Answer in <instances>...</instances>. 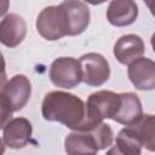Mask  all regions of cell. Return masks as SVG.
Instances as JSON below:
<instances>
[{
	"label": "cell",
	"mask_w": 155,
	"mask_h": 155,
	"mask_svg": "<svg viewBox=\"0 0 155 155\" xmlns=\"http://www.w3.org/2000/svg\"><path fill=\"white\" fill-rule=\"evenodd\" d=\"M8 6H10V2H8V1H6V0H0V17L6 13V11L8 10Z\"/></svg>",
	"instance_id": "d6986e66"
},
{
	"label": "cell",
	"mask_w": 155,
	"mask_h": 155,
	"mask_svg": "<svg viewBox=\"0 0 155 155\" xmlns=\"http://www.w3.org/2000/svg\"><path fill=\"white\" fill-rule=\"evenodd\" d=\"M12 108L5 97V94L1 92L0 93V128H4L5 125L10 121L12 116Z\"/></svg>",
	"instance_id": "ac0fdd59"
},
{
	"label": "cell",
	"mask_w": 155,
	"mask_h": 155,
	"mask_svg": "<svg viewBox=\"0 0 155 155\" xmlns=\"http://www.w3.org/2000/svg\"><path fill=\"white\" fill-rule=\"evenodd\" d=\"M51 82L62 88H74L81 82L80 62L71 57H61L50 67Z\"/></svg>",
	"instance_id": "277c9868"
},
{
	"label": "cell",
	"mask_w": 155,
	"mask_h": 155,
	"mask_svg": "<svg viewBox=\"0 0 155 155\" xmlns=\"http://www.w3.org/2000/svg\"><path fill=\"white\" fill-rule=\"evenodd\" d=\"M144 53L143 40L134 34L122 35L114 45V56L121 64H130Z\"/></svg>",
	"instance_id": "7c38bea8"
},
{
	"label": "cell",
	"mask_w": 155,
	"mask_h": 155,
	"mask_svg": "<svg viewBox=\"0 0 155 155\" xmlns=\"http://www.w3.org/2000/svg\"><path fill=\"white\" fill-rule=\"evenodd\" d=\"M81 65V81L88 86H101L110 76L108 61L99 53H86L79 59Z\"/></svg>",
	"instance_id": "5b68a950"
},
{
	"label": "cell",
	"mask_w": 155,
	"mask_h": 155,
	"mask_svg": "<svg viewBox=\"0 0 155 155\" xmlns=\"http://www.w3.org/2000/svg\"><path fill=\"white\" fill-rule=\"evenodd\" d=\"M41 113L45 120L57 121L68 128L80 131L85 121V104L75 94L52 91L42 101Z\"/></svg>",
	"instance_id": "6da1fadb"
},
{
	"label": "cell",
	"mask_w": 155,
	"mask_h": 155,
	"mask_svg": "<svg viewBox=\"0 0 155 155\" xmlns=\"http://www.w3.org/2000/svg\"><path fill=\"white\" fill-rule=\"evenodd\" d=\"M31 137V124L24 117L10 120L4 127V142L12 149L24 148Z\"/></svg>",
	"instance_id": "9c48e42d"
},
{
	"label": "cell",
	"mask_w": 155,
	"mask_h": 155,
	"mask_svg": "<svg viewBox=\"0 0 155 155\" xmlns=\"http://www.w3.org/2000/svg\"><path fill=\"white\" fill-rule=\"evenodd\" d=\"M62 7L64 8L67 25H68V35H79L87 28L90 23V8L82 1L68 0L63 1Z\"/></svg>",
	"instance_id": "52a82bcc"
},
{
	"label": "cell",
	"mask_w": 155,
	"mask_h": 155,
	"mask_svg": "<svg viewBox=\"0 0 155 155\" xmlns=\"http://www.w3.org/2000/svg\"><path fill=\"white\" fill-rule=\"evenodd\" d=\"M2 74H6L5 73V59H4L2 53L0 52V75H2Z\"/></svg>",
	"instance_id": "ffe728a7"
},
{
	"label": "cell",
	"mask_w": 155,
	"mask_h": 155,
	"mask_svg": "<svg viewBox=\"0 0 155 155\" xmlns=\"http://www.w3.org/2000/svg\"><path fill=\"white\" fill-rule=\"evenodd\" d=\"M36 30L46 40L54 41L68 35L67 18L64 8L58 6L45 7L36 18Z\"/></svg>",
	"instance_id": "3957f363"
},
{
	"label": "cell",
	"mask_w": 155,
	"mask_h": 155,
	"mask_svg": "<svg viewBox=\"0 0 155 155\" xmlns=\"http://www.w3.org/2000/svg\"><path fill=\"white\" fill-rule=\"evenodd\" d=\"M90 132L93 134L99 150L105 149L109 145H111V143H113V136L114 134H113V131H111V128H110L109 125H107L104 122H101L97 126H94L93 128H91Z\"/></svg>",
	"instance_id": "e0dca14e"
},
{
	"label": "cell",
	"mask_w": 155,
	"mask_h": 155,
	"mask_svg": "<svg viewBox=\"0 0 155 155\" xmlns=\"http://www.w3.org/2000/svg\"><path fill=\"white\" fill-rule=\"evenodd\" d=\"M138 16V6L132 0H113L107 10V18L115 27L132 24Z\"/></svg>",
	"instance_id": "4fadbf2b"
},
{
	"label": "cell",
	"mask_w": 155,
	"mask_h": 155,
	"mask_svg": "<svg viewBox=\"0 0 155 155\" xmlns=\"http://www.w3.org/2000/svg\"><path fill=\"white\" fill-rule=\"evenodd\" d=\"M4 153H5V144H4L2 139L0 138V155H4Z\"/></svg>",
	"instance_id": "7402d4cb"
},
{
	"label": "cell",
	"mask_w": 155,
	"mask_h": 155,
	"mask_svg": "<svg viewBox=\"0 0 155 155\" xmlns=\"http://www.w3.org/2000/svg\"><path fill=\"white\" fill-rule=\"evenodd\" d=\"M27 34L24 19L16 13L6 15L0 22V42L7 47L18 46Z\"/></svg>",
	"instance_id": "ba28073f"
},
{
	"label": "cell",
	"mask_w": 155,
	"mask_h": 155,
	"mask_svg": "<svg viewBox=\"0 0 155 155\" xmlns=\"http://www.w3.org/2000/svg\"><path fill=\"white\" fill-rule=\"evenodd\" d=\"M142 116V104L138 96L132 92L120 93V105L113 120L125 126H133Z\"/></svg>",
	"instance_id": "8fae6325"
},
{
	"label": "cell",
	"mask_w": 155,
	"mask_h": 155,
	"mask_svg": "<svg viewBox=\"0 0 155 155\" xmlns=\"http://www.w3.org/2000/svg\"><path fill=\"white\" fill-rule=\"evenodd\" d=\"M64 148L68 155H97V142L90 131L71 132L65 137Z\"/></svg>",
	"instance_id": "5bb4252c"
},
{
	"label": "cell",
	"mask_w": 155,
	"mask_h": 155,
	"mask_svg": "<svg viewBox=\"0 0 155 155\" xmlns=\"http://www.w3.org/2000/svg\"><path fill=\"white\" fill-rule=\"evenodd\" d=\"M31 85L25 75H15L5 86L2 93L7 98L13 111L21 110L29 101Z\"/></svg>",
	"instance_id": "30bf717a"
},
{
	"label": "cell",
	"mask_w": 155,
	"mask_h": 155,
	"mask_svg": "<svg viewBox=\"0 0 155 155\" xmlns=\"http://www.w3.org/2000/svg\"><path fill=\"white\" fill-rule=\"evenodd\" d=\"M128 78L136 88L142 91H150L155 87V63L140 57L128 64Z\"/></svg>",
	"instance_id": "8992f818"
},
{
	"label": "cell",
	"mask_w": 155,
	"mask_h": 155,
	"mask_svg": "<svg viewBox=\"0 0 155 155\" xmlns=\"http://www.w3.org/2000/svg\"><path fill=\"white\" fill-rule=\"evenodd\" d=\"M142 147L138 134L131 126L122 128L116 136V148L124 155H140Z\"/></svg>",
	"instance_id": "9a60e30c"
},
{
	"label": "cell",
	"mask_w": 155,
	"mask_h": 155,
	"mask_svg": "<svg viewBox=\"0 0 155 155\" xmlns=\"http://www.w3.org/2000/svg\"><path fill=\"white\" fill-rule=\"evenodd\" d=\"M120 105V93L97 91L87 98L85 105V121L79 132L90 131L104 119H113Z\"/></svg>",
	"instance_id": "7a4b0ae2"
},
{
	"label": "cell",
	"mask_w": 155,
	"mask_h": 155,
	"mask_svg": "<svg viewBox=\"0 0 155 155\" xmlns=\"http://www.w3.org/2000/svg\"><path fill=\"white\" fill-rule=\"evenodd\" d=\"M154 125H155L154 116L148 114V115H143L136 125L131 126L138 134V137L142 142V145L145 147L149 151H154V149H155Z\"/></svg>",
	"instance_id": "2e32d148"
},
{
	"label": "cell",
	"mask_w": 155,
	"mask_h": 155,
	"mask_svg": "<svg viewBox=\"0 0 155 155\" xmlns=\"http://www.w3.org/2000/svg\"><path fill=\"white\" fill-rule=\"evenodd\" d=\"M107 155H124L122 153H120L119 150H117V148L116 147H114V148H111L108 153H107Z\"/></svg>",
	"instance_id": "44dd1931"
}]
</instances>
